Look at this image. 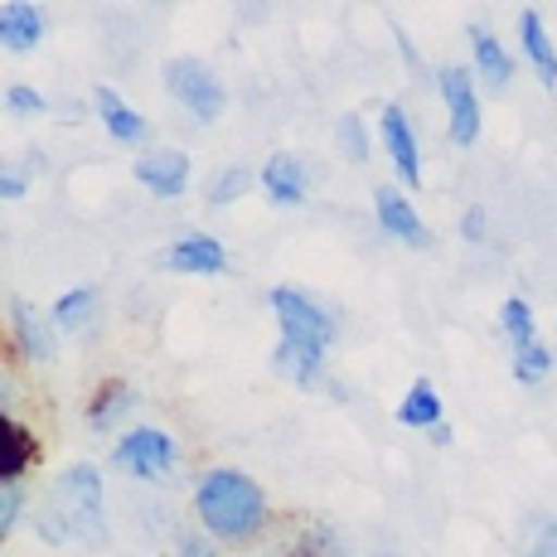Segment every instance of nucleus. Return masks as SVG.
<instances>
[{
  "mask_svg": "<svg viewBox=\"0 0 557 557\" xmlns=\"http://www.w3.org/2000/svg\"><path fill=\"white\" fill-rule=\"evenodd\" d=\"M529 557H557V519L539 523V533H533V543H529Z\"/></svg>",
  "mask_w": 557,
  "mask_h": 557,
  "instance_id": "nucleus-29",
  "label": "nucleus"
},
{
  "mask_svg": "<svg viewBox=\"0 0 557 557\" xmlns=\"http://www.w3.org/2000/svg\"><path fill=\"white\" fill-rule=\"evenodd\" d=\"M519 49H523V59H529V69L539 73L543 88H557V45H553L539 10H523L519 15Z\"/></svg>",
  "mask_w": 557,
  "mask_h": 557,
  "instance_id": "nucleus-11",
  "label": "nucleus"
},
{
  "mask_svg": "<svg viewBox=\"0 0 557 557\" xmlns=\"http://www.w3.org/2000/svg\"><path fill=\"white\" fill-rule=\"evenodd\" d=\"M339 146H345V156L355 160V165H359V160H369V132H363V122L355 112L339 116Z\"/></svg>",
  "mask_w": 557,
  "mask_h": 557,
  "instance_id": "nucleus-24",
  "label": "nucleus"
},
{
  "mask_svg": "<svg viewBox=\"0 0 557 557\" xmlns=\"http://www.w3.org/2000/svg\"><path fill=\"white\" fill-rule=\"evenodd\" d=\"M379 557H403V553H379Z\"/></svg>",
  "mask_w": 557,
  "mask_h": 557,
  "instance_id": "nucleus-33",
  "label": "nucleus"
},
{
  "mask_svg": "<svg viewBox=\"0 0 557 557\" xmlns=\"http://www.w3.org/2000/svg\"><path fill=\"white\" fill-rule=\"evenodd\" d=\"M39 533L49 543H107V519H102V475L92 466H69L49 490V505L39 513Z\"/></svg>",
  "mask_w": 557,
  "mask_h": 557,
  "instance_id": "nucleus-2",
  "label": "nucleus"
},
{
  "mask_svg": "<svg viewBox=\"0 0 557 557\" xmlns=\"http://www.w3.org/2000/svg\"><path fill=\"white\" fill-rule=\"evenodd\" d=\"M5 107H15V112H45V98H39L35 88H5Z\"/></svg>",
  "mask_w": 557,
  "mask_h": 557,
  "instance_id": "nucleus-30",
  "label": "nucleus"
},
{
  "mask_svg": "<svg viewBox=\"0 0 557 557\" xmlns=\"http://www.w3.org/2000/svg\"><path fill=\"white\" fill-rule=\"evenodd\" d=\"M470 59H475V73L490 83V88H509L513 78V53L490 35L485 25H470Z\"/></svg>",
  "mask_w": 557,
  "mask_h": 557,
  "instance_id": "nucleus-14",
  "label": "nucleus"
},
{
  "mask_svg": "<svg viewBox=\"0 0 557 557\" xmlns=\"http://www.w3.org/2000/svg\"><path fill=\"white\" fill-rule=\"evenodd\" d=\"M180 557H219V553H213L203 539H195V533H185V539H180Z\"/></svg>",
  "mask_w": 557,
  "mask_h": 557,
  "instance_id": "nucleus-31",
  "label": "nucleus"
},
{
  "mask_svg": "<svg viewBox=\"0 0 557 557\" xmlns=\"http://www.w3.org/2000/svg\"><path fill=\"white\" fill-rule=\"evenodd\" d=\"M460 233H466V243H485L490 238V219H485V209H466L460 213Z\"/></svg>",
  "mask_w": 557,
  "mask_h": 557,
  "instance_id": "nucleus-28",
  "label": "nucleus"
},
{
  "mask_svg": "<svg viewBox=\"0 0 557 557\" xmlns=\"http://www.w3.org/2000/svg\"><path fill=\"white\" fill-rule=\"evenodd\" d=\"M25 189H29V165L0 160V199H25Z\"/></svg>",
  "mask_w": 557,
  "mask_h": 557,
  "instance_id": "nucleus-26",
  "label": "nucleus"
},
{
  "mask_svg": "<svg viewBox=\"0 0 557 557\" xmlns=\"http://www.w3.org/2000/svg\"><path fill=\"white\" fill-rule=\"evenodd\" d=\"M373 213H379V228L388 233V238L407 243V248H432V233H426L422 213L412 209V199H407L403 189H393V185L373 189Z\"/></svg>",
  "mask_w": 557,
  "mask_h": 557,
  "instance_id": "nucleus-8",
  "label": "nucleus"
},
{
  "mask_svg": "<svg viewBox=\"0 0 557 557\" xmlns=\"http://www.w3.org/2000/svg\"><path fill=\"white\" fill-rule=\"evenodd\" d=\"M262 189H267V199L272 203H301L306 199V189H310V170H306V160L301 156H272L262 165Z\"/></svg>",
  "mask_w": 557,
  "mask_h": 557,
  "instance_id": "nucleus-13",
  "label": "nucleus"
},
{
  "mask_svg": "<svg viewBox=\"0 0 557 557\" xmlns=\"http://www.w3.org/2000/svg\"><path fill=\"white\" fill-rule=\"evenodd\" d=\"M45 39V15L29 0H5L0 5V49L10 53H29Z\"/></svg>",
  "mask_w": 557,
  "mask_h": 557,
  "instance_id": "nucleus-12",
  "label": "nucleus"
},
{
  "mask_svg": "<svg viewBox=\"0 0 557 557\" xmlns=\"http://www.w3.org/2000/svg\"><path fill=\"white\" fill-rule=\"evenodd\" d=\"M499 330L509 335V349L533 345V339H539V320H533V306L523 301V296H509V301L499 306Z\"/></svg>",
  "mask_w": 557,
  "mask_h": 557,
  "instance_id": "nucleus-20",
  "label": "nucleus"
},
{
  "mask_svg": "<svg viewBox=\"0 0 557 557\" xmlns=\"http://www.w3.org/2000/svg\"><path fill=\"white\" fill-rule=\"evenodd\" d=\"M379 132H383V146H388V160H393V170H398V180L417 189L422 185V146H417L412 116H407L398 102H388L379 116Z\"/></svg>",
  "mask_w": 557,
  "mask_h": 557,
  "instance_id": "nucleus-7",
  "label": "nucleus"
},
{
  "mask_svg": "<svg viewBox=\"0 0 557 557\" xmlns=\"http://www.w3.org/2000/svg\"><path fill=\"white\" fill-rule=\"evenodd\" d=\"M398 426H417V432L442 426V398H436V388L426 379H417L412 388H407V398L398 403Z\"/></svg>",
  "mask_w": 557,
  "mask_h": 557,
  "instance_id": "nucleus-18",
  "label": "nucleus"
},
{
  "mask_svg": "<svg viewBox=\"0 0 557 557\" xmlns=\"http://www.w3.org/2000/svg\"><path fill=\"white\" fill-rule=\"evenodd\" d=\"M116 466L136 480H170L175 470V442L160 426H132V432L116 442Z\"/></svg>",
  "mask_w": 557,
  "mask_h": 557,
  "instance_id": "nucleus-6",
  "label": "nucleus"
},
{
  "mask_svg": "<svg viewBox=\"0 0 557 557\" xmlns=\"http://www.w3.org/2000/svg\"><path fill=\"white\" fill-rule=\"evenodd\" d=\"M165 267L170 272H185V276H219L223 267H228V252H223V243H213L209 233H189V238H180L175 248L165 252Z\"/></svg>",
  "mask_w": 557,
  "mask_h": 557,
  "instance_id": "nucleus-10",
  "label": "nucleus"
},
{
  "mask_svg": "<svg viewBox=\"0 0 557 557\" xmlns=\"http://www.w3.org/2000/svg\"><path fill=\"white\" fill-rule=\"evenodd\" d=\"M29 456H35V442H29L25 426H15L5 412H0V485H20Z\"/></svg>",
  "mask_w": 557,
  "mask_h": 557,
  "instance_id": "nucleus-16",
  "label": "nucleus"
},
{
  "mask_svg": "<svg viewBox=\"0 0 557 557\" xmlns=\"http://www.w3.org/2000/svg\"><path fill=\"white\" fill-rule=\"evenodd\" d=\"M92 98H98L102 126H107V132L116 136V141H126V146H132V141H141V136H146V122H141V112H136L132 102H122V98H116L112 88H98V92H92Z\"/></svg>",
  "mask_w": 557,
  "mask_h": 557,
  "instance_id": "nucleus-17",
  "label": "nucleus"
},
{
  "mask_svg": "<svg viewBox=\"0 0 557 557\" xmlns=\"http://www.w3.org/2000/svg\"><path fill=\"white\" fill-rule=\"evenodd\" d=\"M88 315H92V292L88 286H83V292L59 296V306H53V325H63V330H78Z\"/></svg>",
  "mask_w": 557,
  "mask_h": 557,
  "instance_id": "nucleus-23",
  "label": "nucleus"
},
{
  "mask_svg": "<svg viewBox=\"0 0 557 557\" xmlns=\"http://www.w3.org/2000/svg\"><path fill=\"white\" fill-rule=\"evenodd\" d=\"M132 407V393H126V383L122 379H107L102 388H98V398L88 403V422H92V432H107V426L116 422V417Z\"/></svg>",
  "mask_w": 557,
  "mask_h": 557,
  "instance_id": "nucleus-19",
  "label": "nucleus"
},
{
  "mask_svg": "<svg viewBox=\"0 0 557 557\" xmlns=\"http://www.w3.org/2000/svg\"><path fill=\"white\" fill-rule=\"evenodd\" d=\"M276 325H282V345H276V369L296 379L301 388H315L325 373V349L335 345V310H325L315 296L296 292V286H276L272 292Z\"/></svg>",
  "mask_w": 557,
  "mask_h": 557,
  "instance_id": "nucleus-1",
  "label": "nucleus"
},
{
  "mask_svg": "<svg viewBox=\"0 0 557 557\" xmlns=\"http://www.w3.org/2000/svg\"><path fill=\"white\" fill-rule=\"evenodd\" d=\"M195 505H199L203 529H209L213 539H228V543L252 539V533L267 523V499H262V490H257L252 480L243 475V470H228V466L209 470V475L199 480Z\"/></svg>",
  "mask_w": 557,
  "mask_h": 557,
  "instance_id": "nucleus-3",
  "label": "nucleus"
},
{
  "mask_svg": "<svg viewBox=\"0 0 557 557\" xmlns=\"http://www.w3.org/2000/svg\"><path fill=\"white\" fill-rule=\"evenodd\" d=\"M20 509H25V490L20 485H0V539L20 523Z\"/></svg>",
  "mask_w": 557,
  "mask_h": 557,
  "instance_id": "nucleus-27",
  "label": "nucleus"
},
{
  "mask_svg": "<svg viewBox=\"0 0 557 557\" xmlns=\"http://www.w3.org/2000/svg\"><path fill=\"white\" fill-rule=\"evenodd\" d=\"M296 557H349V548L330 529H315V533H306V539L296 543Z\"/></svg>",
  "mask_w": 557,
  "mask_h": 557,
  "instance_id": "nucleus-25",
  "label": "nucleus"
},
{
  "mask_svg": "<svg viewBox=\"0 0 557 557\" xmlns=\"http://www.w3.org/2000/svg\"><path fill=\"white\" fill-rule=\"evenodd\" d=\"M10 403H15V379L0 369V407H10Z\"/></svg>",
  "mask_w": 557,
  "mask_h": 557,
  "instance_id": "nucleus-32",
  "label": "nucleus"
},
{
  "mask_svg": "<svg viewBox=\"0 0 557 557\" xmlns=\"http://www.w3.org/2000/svg\"><path fill=\"white\" fill-rule=\"evenodd\" d=\"M248 185H252V170L248 165H228L219 180H213L209 203H213V209H223V203H233L238 195H248Z\"/></svg>",
  "mask_w": 557,
  "mask_h": 557,
  "instance_id": "nucleus-22",
  "label": "nucleus"
},
{
  "mask_svg": "<svg viewBox=\"0 0 557 557\" xmlns=\"http://www.w3.org/2000/svg\"><path fill=\"white\" fill-rule=\"evenodd\" d=\"M136 180H141L151 195L160 199H175L185 195L189 185V156L185 151H146L141 160H136Z\"/></svg>",
  "mask_w": 557,
  "mask_h": 557,
  "instance_id": "nucleus-9",
  "label": "nucleus"
},
{
  "mask_svg": "<svg viewBox=\"0 0 557 557\" xmlns=\"http://www.w3.org/2000/svg\"><path fill=\"white\" fill-rule=\"evenodd\" d=\"M436 88H442V102H446V132H451L456 146H475L480 141V92H475V78H470V69H460V63H446L442 73H436Z\"/></svg>",
  "mask_w": 557,
  "mask_h": 557,
  "instance_id": "nucleus-5",
  "label": "nucleus"
},
{
  "mask_svg": "<svg viewBox=\"0 0 557 557\" xmlns=\"http://www.w3.org/2000/svg\"><path fill=\"white\" fill-rule=\"evenodd\" d=\"M165 88H170V98L185 107V112H195L199 122H213V116L223 112V102H228L219 73H213L203 59H170L165 63Z\"/></svg>",
  "mask_w": 557,
  "mask_h": 557,
  "instance_id": "nucleus-4",
  "label": "nucleus"
},
{
  "mask_svg": "<svg viewBox=\"0 0 557 557\" xmlns=\"http://www.w3.org/2000/svg\"><path fill=\"white\" fill-rule=\"evenodd\" d=\"M548 373H553V349L543 345V339H533V345H519V349H513V379H519L523 388H539Z\"/></svg>",
  "mask_w": 557,
  "mask_h": 557,
  "instance_id": "nucleus-21",
  "label": "nucleus"
},
{
  "mask_svg": "<svg viewBox=\"0 0 557 557\" xmlns=\"http://www.w3.org/2000/svg\"><path fill=\"white\" fill-rule=\"evenodd\" d=\"M10 325H15V339H20V349H25L29 359H45L49 363L53 355H59V349H53L49 325H45V315H39L25 296H10Z\"/></svg>",
  "mask_w": 557,
  "mask_h": 557,
  "instance_id": "nucleus-15",
  "label": "nucleus"
}]
</instances>
